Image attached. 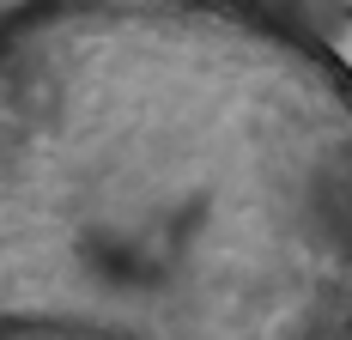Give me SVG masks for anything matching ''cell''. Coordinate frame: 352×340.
Returning <instances> with one entry per match:
<instances>
[{"label": "cell", "instance_id": "1", "mask_svg": "<svg viewBox=\"0 0 352 340\" xmlns=\"http://www.w3.org/2000/svg\"><path fill=\"white\" fill-rule=\"evenodd\" d=\"M0 340H352V67L280 0L0 12Z\"/></svg>", "mask_w": 352, "mask_h": 340}]
</instances>
